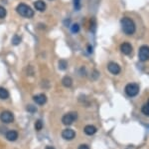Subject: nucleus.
I'll list each match as a JSON object with an SVG mask.
<instances>
[{
	"mask_svg": "<svg viewBox=\"0 0 149 149\" xmlns=\"http://www.w3.org/2000/svg\"><path fill=\"white\" fill-rule=\"evenodd\" d=\"M121 27H122L123 32L127 35H132L136 29L133 20L129 17H123L121 19Z\"/></svg>",
	"mask_w": 149,
	"mask_h": 149,
	"instance_id": "obj_1",
	"label": "nucleus"
},
{
	"mask_svg": "<svg viewBox=\"0 0 149 149\" xmlns=\"http://www.w3.org/2000/svg\"><path fill=\"white\" fill-rule=\"evenodd\" d=\"M16 11L19 15L22 17H25V18H32V17L34 16V13H35L34 10L25 3L19 4L16 8Z\"/></svg>",
	"mask_w": 149,
	"mask_h": 149,
	"instance_id": "obj_2",
	"label": "nucleus"
},
{
	"mask_svg": "<svg viewBox=\"0 0 149 149\" xmlns=\"http://www.w3.org/2000/svg\"><path fill=\"white\" fill-rule=\"evenodd\" d=\"M125 93L127 96L129 97H134L139 93V86L136 83H129L125 86Z\"/></svg>",
	"mask_w": 149,
	"mask_h": 149,
	"instance_id": "obj_3",
	"label": "nucleus"
},
{
	"mask_svg": "<svg viewBox=\"0 0 149 149\" xmlns=\"http://www.w3.org/2000/svg\"><path fill=\"white\" fill-rule=\"evenodd\" d=\"M77 118H78V114H77L76 112H69V113L65 114V115L63 116L62 122L64 123V125L69 126V125L73 124L74 121L77 120Z\"/></svg>",
	"mask_w": 149,
	"mask_h": 149,
	"instance_id": "obj_4",
	"label": "nucleus"
},
{
	"mask_svg": "<svg viewBox=\"0 0 149 149\" xmlns=\"http://www.w3.org/2000/svg\"><path fill=\"white\" fill-rule=\"evenodd\" d=\"M0 120L3 123H11L14 121V115L12 112L8 111V110H5V111L1 112L0 114Z\"/></svg>",
	"mask_w": 149,
	"mask_h": 149,
	"instance_id": "obj_5",
	"label": "nucleus"
},
{
	"mask_svg": "<svg viewBox=\"0 0 149 149\" xmlns=\"http://www.w3.org/2000/svg\"><path fill=\"white\" fill-rule=\"evenodd\" d=\"M138 57L140 61H147L149 59V47L146 45H143L139 48Z\"/></svg>",
	"mask_w": 149,
	"mask_h": 149,
	"instance_id": "obj_6",
	"label": "nucleus"
},
{
	"mask_svg": "<svg viewBox=\"0 0 149 149\" xmlns=\"http://www.w3.org/2000/svg\"><path fill=\"white\" fill-rule=\"evenodd\" d=\"M107 69L108 71L110 72L111 74H114V75H117V74L120 73L121 71V68L120 66L115 62H109L107 65Z\"/></svg>",
	"mask_w": 149,
	"mask_h": 149,
	"instance_id": "obj_7",
	"label": "nucleus"
},
{
	"mask_svg": "<svg viewBox=\"0 0 149 149\" xmlns=\"http://www.w3.org/2000/svg\"><path fill=\"white\" fill-rule=\"evenodd\" d=\"M74 136H76V132H74V130H73V129L67 128V129H65L63 132H62V137H63L64 139H66V140L74 139Z\"/></svg>",
	"mask_w": 149,
	"mask_h": 149,
	"instance_id": "obj_8",
	"label": "nucleus"
},
{
	"mask_svg": "<svg viewBox=\"0 0 149 149\" xmlns=\"http://www.w3.org/2000/svg\"><path fill=\"white\" fill-rule=\"evenodd\" d=\"M120 50L123 54L129 55L132 52V46H131V44L128 43V42H124V43H122L120 45Z\"/></svg>",
	"mask_w": 149,
	"mask_h": 149,
	"instance_id": "obj_9",
	"label": "nucleus"
},
{
	"mask_svg": "<svg viewBox=\"0 0 149 149\" xmlns=\"http://www.w3.org/2000/svg\"><path fill=\"white\" fill-rule=\"evenodd\" d=\"M33 100L38 104V105H44V104H46L48 99H47V96L45 94H38L33 97Z\"/></svg>",
	"mask_w": 149,
	"mask_h": 149,
	"instance_id": "obj_10",
	"label": "nucleus"
},
{
	"mask_svg": "<svg viewBox=\"0 0 149 149\" xmlns=\"http://www.w3.org/2000/svg\"><path fill=\"white\" fill-rule=\"evenodd\" d=\"M34 7L36 8V10L40 12H43L46 10V3L43 0H37V1L34 2Z\"/></svg>",
	"mask_w": 149,
	"mask_h": 149,
	"instance_id": "obj_11",
	"label": "nucleus"
},
{
	"mask_svg": "<svg viewBox=\"0 0 149 149\" xmlns=\"http://www.w3.org/2000/svg\"><path fill=\"white\" fill-rule=\"evenodd\" d=\"M6 138L9 141H15L18 138V132L15 130H9L6 132Z\"/></svg>",
	"mask_w": 149,
	"mask_h": 149,
	"instance_id": "obj_12",
	"label": "nucleus"
},
{
	"mask_svg": "<svg viewBox=\"0 0 149 149\" xmlns=\"http://www.w3.org/2000/svg\"><path fill=\"white\" fill-rule=\"evenodd\" d=\"M84 131L87 135H93L95 132H97V128H95L93 125H87L86 127L84 128Z\"/></svg>",
	"mask_w": 149,
	"mask_h": 149,
	"instance_id": "obj_13",
	"label": "nucleus"
},
{
	"mask_svg": "<svg viewBox=\"0 0 149 149\" xmlns=\"http://www.w3.org/2000/svg\"><path fill=\"white\" fill-rule=\"evenodd\" d=\"M62 84L64 85L65 87H71L72 85H73V80H72L71 77H69V76H65V77L63 78V80H62Z\"/></svg>",
	"mask_w": 149,
	"mask_h": 149,
	"instance_id": "obj_14",
	"label": "nucleus"
},
{
	"mask_svg": "<svg viewBox=\"0 0 149 149\" xmlns=\"http://www.w3.org/2000/svg\"><path fill=\"white\" fill-rule=\"evenodd\" d=\"M9 97V92L7 89L0 87V99H7Z\"/></svg>",
	"mask_w": 149,
	"mask_h": 149,
	"instance_id": "obj_15",
	"label": "nucleus"
},
{
	"mask_svg": "<svg viewBox=\"0 0 149 149\" xmlns=\"http://www.w3.org/2000/svg\"><path fill=\"white\" fill-rule=\"evenodd\" d=\"M11 43H12V45H14V46L19 45V44L21 43V37L18 35H14L11 40Z\"/></svg>",
	"mask_w": 149,
	"mask_h": 149,
	"instance_id": "obj_16",
	"label": "nucleus"
},
{
	"mask_svg": "<svg viewBox=\"0 0 149 149\" xmlns=\"http://www.w3.org/2000/svg\"><path fill=\"white\" fill-rule=\"evenodd\" d=\"M68 67V62L66 60H60L59 61V68L61 70H66Z\"/></svg>",
	"mask_w": 149,
	"mask_h": 149,
	"instance_id": "obj_17",
	"label": "nucleus"
},
{
	"mask_svg": "<svg viewBox=\"0 0 149 149\" xmlns=\"http://www.w3.org/2000/svg\"><path fill=\"white\" fill-rule=\"evenodd\" d=\"M42 128H43V122L41 120H37L35 123V129L37 131H40L42 130Z\"/></svg>",
	"mask_w": 149,
	"mask_h": 149,
	"instance_id": "obj_18",
	"label": "nucleus"
},
{
	"mask_svg": "<svg viewBox=\"0 0 149 149\" xmlns=\"http://www.w3.org/2000/svg\"><path fill=\"white\" fill-rule=\"evenodd\" d=\"M6 14H7V11H6V9L3 7V6H0V19L5 18Z\"/></svg>",
	"mask_w": 149,
	"mask_h": 149,
	"instance_id": "obj_19",
	"label": "nucleus"
},
{
	"mask_svg": "<svg viewBox=\"0 0 149 149\" xmlns=\"http://www.w3.org/2000/svg\"><path fill=\"white\" fill-rule=\"evenodd\" d=\"M141 111H142V113H143V114H145V115L149 116V105H148V104H145V105L142 106Z\"/></svg>",
	"mask_w": 149,
	"mask_h": 149,
	"instance_id": "obj_20",
	"label": "nucleus"
},
{
	"mask_svg": "<svg viewBox=\"0 0 149 149\" xmlns=\"http://www.w3.org/2000/svg\"><path fill=\"white\" fill-rule=\"evenodd\" d=\"M27 111H28V112H31V113H35V112L37 111V109H36L35 106H33V105H28V106H27Z\"/></svg>",
	"mask_w": 149,
	"mask_h": 149,
	"instance_id": "obj_21",
	"label": "nucleus"
},
{
	"mask_svg": "<svg viewBox=\"0 0 149 149\" xmlns=\"http://www.w3.org/2000/svg\"><path fill=\"white\" fill-rule=\"evenodd\" d=\"M74 9L79 10L81 8V0H74Z\"/></svg>",
	"mask_w": 149,
	"mask_h": 149,
	"instance_id": "obj_22",
	"label": "nucleus"
},
{
	"mask_svg": "<svg viewBox=\"0 0 149 149\" xmlns=\"http://www.w3.org/2000/svg\"><path fill=\"white\" fill-rule=\"evenodd\" d=\"M79 30H80V26H79V24H74L73 26H72V32L77 33V32H79Z\"/></svg>",
	"mask_w": 149,
	"mask_h": 149,
	"instance_id": "obj_23",
	"label": "nucleus"
},
{
	"mask_svg": "<svg viewBox=\"0 0 149 149\" xmlns=\"http://www.w3.org/2000/svg\"><path fill=\"white\" fill-rule=\"evenodd\" d=\"M78 149H89V147L87 145V144H82V145L79 146Z\"/></svg>",
	"mask_w": 149,
	"mask_h": 149,
	"instance_id": "obj_24",
	"label": "nucleus"
},
{
	"mask_svg": "<svg viewBox=\"0 0 149 149\" xmlns=\"http://www.w3.org/2000/svg\"><path fill=\"white\" fill-rule=\"evenodd\" d=\"M45 149H55V148H54V147H52V146H47V147L45 148Z\"/></svg>",
	"mask_w": 149,
	"mask_h": 149,
	"instance_id": "obj_25",
	"label": "nucleus"
},
{
	"mask_svg": "<svg viewBox=\"0 0 149 149\" xmlns=\"http://www.w3.org/2000/svg\"><path fill=\"white\" fill-rule=\"evenodd\" d=\"M147 104H148V105H149V99H148V102H147Z\"/></svg>",
	"mask_w": 149,
	"mask_h": 149,
	"instance_id": "obj_26",
	"label": "nucleus"
},
{
	"mask_svg": "<svg viewBox=\"0 0 149 149\" xmlns=\"http://www.w3.org/2000/svg\"><path fill=\"white\" fill-rule=\"evenodd\" d=\"M51 1H52V0H51Z\"/></svg>",
	"mask_w": 149,
	"mask_h": 149,
	"instance_id": "obj_27",
	"label": "nucleus"
}]
</instances>
